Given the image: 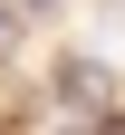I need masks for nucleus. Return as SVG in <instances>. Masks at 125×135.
<instances>
[{
    "label": "nucleus",
    "instance_id": "f257e3e1",
    "mask_svg": "<svg viewBox=\"0 0 125 135\" xmlns=\"http://www.w3.org/2000/svg\"><path fill=\"white\" fill-rule=\"evenodd\" d=\"M58 97H77V106H96V97H106V68H87V58H67V68H58Z\"/></svg>",
    "mask_w": 125,
    "mask_h": 135
},
{
    "label": "nucleus",
    "instance_id": "f03ea898",
    "mask_svg": "<svg viewBox=\"0 0 125 135\" xmlns=\"http://www.w3.org/2000/svg\"><path fill=\"white\" fill-rule=\"evenodd\" d=\"M19 10H48V0H19Z\"/></svg>",
    "mask_w": 125,
    "mask_h": 135
}]
</instances>
